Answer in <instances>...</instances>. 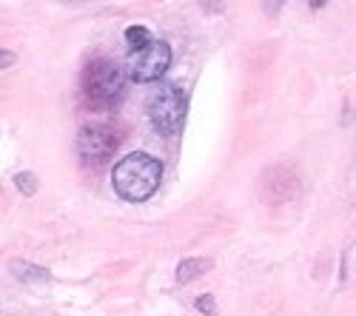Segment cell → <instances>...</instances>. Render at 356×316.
Returning a JSON list of instances; mask_svg holds the SVG:
<instances>
[{
	"label": "cell",
	"mask_w": 356,
	"mask_h": 316,
	"mask_svg": "<svg viewBox=\"0 0 356 316\" xmlns=\"http://www.w3.org/2000/svg\"><path fill=\"white\" fill-rule=\"evenodd\" d=\"M148 123L160 137H177L186 126L188 114V94L183 83H157L145 100Z\"/></svg>",
	"instance_id": "obj_3"
},
{
	"label": "cell",
	"mask_w": 356,
	"mask_h": 316,
	"mask_svg": "<svg viewBox=\"0 0 356 316\" xmlns=\"http://www.w3.org/2000/svg\"><path fill=\"white\" fill-rule=\"evenodd\" d=\"M171 46L165 40H154L148 49L143 51H131L129 60H126V72L129 80L134 83H157L165 77L168 66H171Z\"/></svg>",
	"instance_id": "obj_5"
},
{
	"label": "cell",
	"mask_w": 356,
	"mask_h": 316,
	"mask_svg": "<svg viewBox=\"0 0 356 316\" xmlns=\"http://www.w3.org/2000/svg\"><path fill=\"white\" fill-rule=\"evenodd\" d=\"M209 268H211V260H202V256H194V260H183L180 265H177V279H180V282H191V279L202 276Z\"/></svg>",
	"instance_id": "obj_7"
},
{
	"label": "cell",
	"mask_w": 356,
	"mask_h": 316,
	"mask_svg": "<svg viewBox=\"0 0 356 316\" xmlns=\"http://www.w3.org/2000/svg\"><path fill=\"white\" fill-rule=\"evenodd\" d=\"M12 274H15L20 282H49V279H51V274H49L46 268L32 265V263H20V260L12 263Z\"/></svg>",
	"instance_id": "obj_6"
},
{
	"label": "cell",
	"mask_w": 356,
	"mask_h": 316,
	"mask_svg": "<svg viewBox=\"0 0 356 316\" xmlns=\"http://www.w3.org/2000/svg\"><path fill=\"white\" fill-rule=\"evenodd\" d=\"M120 146H123V131L114 123H86L77 134V154L92 168L111 163Z\"/></svg>",
	"instance_id": "obj_4"
},
{
	"label": "cell",
	"mask_w": 356,
	"mask_h": 316,
	"mask_svg": "<svg viewBox=\"0 0 356 316\" xmlns=\"http://www.w3.org/2000/svg\"><path fill=\"white\" fill-rule=\"evenodd\" d=\"M15 185L20 188L23 197H35L38 194V177L29 174V171H20V174H15Z\"/></svg>",
	"instance_id": "obj_9"
},
{
	"label": "cell",
	"mask_w": 356,
	"mask_h": 316,
	"mask_svg": "<svg viewBox=\"0 0 356 316\" xmlns=\"http://www.w3.org/2000/svg\"><path fill=\"white\" fill-rule=\"evenodd\" d=\"M126 43H129V51H143V49H148L154 43V38L145 26H129L126 28Z\"/></svg>",
	"instance_id": "obj_8"
},
{
	"label": "cell",
	"mask_w": 356,
	"mask_h": 316,
	"mask_svg": "<svg viewBox=\"0 0 356 316\" xmlns=\"http://www.w3.org/2000/svg\"><path fill=\"white\" fill-rule=\"evenodd\" d=\"M197 310H202L205 316H214V313H217V302H214V297H211V294L200 297V299H197Z\"/></svg>",
	"instance_id": "obj_10"
},
{
	"label": "cell",
	"mask_w": 356,
	"mask_h": 316,
	"mask_svg": "<svg viewBox=\"0 0 356 316\" xmlns=\"http://www.w3.org/2000/svg\"><path fill=\"white\" fill-rule=\"evenodd\" d=\"M163 180V163L145 151H131L120 157V163L111 171V185L117 197L126 203H145Z\"/></svg>",
	"instance_id": "obj_1"
},
{
	"label": "cell",
	"mask_w": 356,
	"mask_h": 316,
	"mask_svg": "<svg viewBox=\"0 0 356 316\" xmlns=\"http://www.w3.org/2000/svg\"><path fill=\"white\" fill-rule=\"evenodd\" d=\"M0 63H3V69H9L15 63V54L12 51H3V57H0Z\"/></svg>",
	"instance_id": "obj_11"
},
{
	"label": "cell",
	"mask_w": 356,
	"mask_h": 316,
	"mask_svg": "<svg viewBox=\"0 0 356 316\" xmlns=\"http://www.w3.org/2000/svg\"><path fill=\"white\" fill-rule=\"evenodd\" d=\"M126 74H129L126 66L108 60V57H97V60H92L83 69L80 77L83 100L100 111L114 108L126 94Z\"/></svg>",
	"instance_id": "obj_2"
}]
</instances>
